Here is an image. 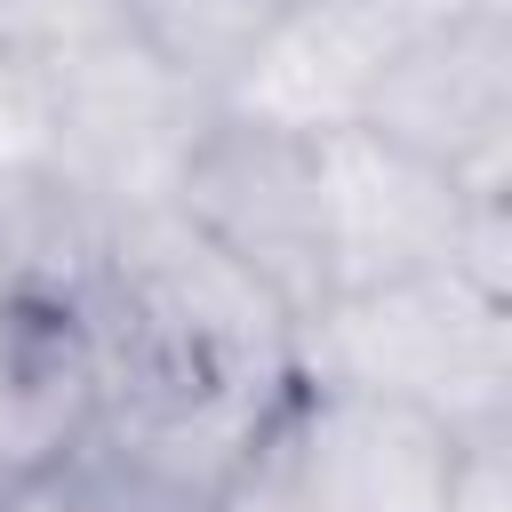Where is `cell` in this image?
<instances>
[{
    "label": "cell",
    "instance_id": "6da1fadb",
    "mask_svg": "<svg viewBox=\"0 0 512 512\" xmlns=\"http://www.w3.org/2000/svg\"><path fill=\"white\" fill-rule=\"evenodd\" d=\"M80 320L96 336L104 400L192 384H296V312L168 200L112 216V248L96 288L80 296Z\"/></svg>",
    "mask_w": 512,
    "mask_h": 512
},
{
    "label": "cell",
    "instance_id": "7a4b0ae2",
    "mask_svg": "<svg viewBox=\"0 0 512 512\" xmlns=\"http://www.w3.org/2000/svg\"><path fill=\"white\" fill-rule=\"evenodd\" d=\"M296 384L384 392L464 440L512 432V304L456 272L336 288L296 320Z\"/></svg>",
    "mask_w": 512,
    "mask_h": 512
},
{
    "label": "cell",
    "instance_id": "3957f363",
    "mask_svg": "<svg viewBox=\"0 0 512 512\" xmlns=\"http://www.w3.org/2000/svg\"><path fill=\"white\" fill-rule=\"evenodd\" d=\"M168 208H184L232 264H248L296 320L328 296V248H320V168L312 136L264 128L248 112H208Z\"/></svg>",
    "mask_w": 512,
    "mask_h": 512
},
{
    "label": "cell",
    "instance_id": "277c9868",
    "mask_svg": "<svg viewBox=\"0 0 512 512\" xmlns=\"http://www.w3.org/2000/svg\"><path fill=\"white\" fill-rule=\"evenodd\" d=\"M360 128L432 160L472 200H512V16H448L392 48Z\"/></svg>",
    "mask_w": 512,
    "mask_h": 512
},
{
    "label": "cell",
    "instance_id": "5b68a950",
    "mask_svg": "<svg viewBox=\"0 0 512 512\" xmlns=\"http://www.w3.org/2000/svg\"><path fill=\"white\" fill-rule=\"evenodd\" d=\"M40 88H48V160L64 176H80L112 216L168 200L176 192V168H184V152L200 136V120L216 112L136 32L72 56Z\"/></svg>",
    "mask_w": 512,
    "mask_h": 512
},
{
    "label": "cell",
    "instance_id": "8992f818",
    "mask_svg": "<svg viewBox=\"0 0 512 512\" xmlns=\"http://www.w3.org/2000/svg\"><path fill=\"white\" fill-rule=\"evenodd\" d=\"M280 456L312 512H440L464 432L384 392L296 384L280 408Z\"/></svg>",
    "mask_w": 512,
    "mask_h": 512
},
{
    "label": "cell",
    "instance_id": "52a82bcc",
    "mask_svg": "<svg viewBox=\"0 0 512 512\" xmlns=\"http://www.w3.org/2000/svg\"><path fill=\"white\" fill-rule=\"evenodd\" d=\"M320 168V248H328V296L336 288H384L416 272H448V248L464 232L472 192L440 176L432 160L352 128L312 136Z\"/></svg>",
    "mask_w": 512,
    "mask_h": 512
},
{
    "label": "cell",
    "instance_id": "ba28073f",
    "mask_svg": "<svg viewBox=\"0 0 512 512\" xmlns=\"http://www.w3.org/2000/svg\"><path fill=\"white\" fill-rule=\"evenodd\" d=\"M104 368L80 304L0 296V488L48 480L64 448L96 424Z\"/></svg>",
    "mask_w": 512,
    "mask_h": 512
},
{
    "label": "cell",
    "instance_id": "9c48e42d",
    "mask_svg": "<svg viewBox=\"0 0 512 512\" xmlns=\"http://www.w3.org/2000/svg\"><path fill=\"white\" fill-rule=\"evenodd\" d=\"M368 80H376V56L344 24H328L312 0H280L264 48L232 80L224 112H248V120L288 128V136H328V128H352L360 120Z\"/></svg>",
    "mask_w": 512,
    "mask_h": 512
},
{
    "label": "cell",
    "instance_id": "30bf717a",
    "mask_svg": "<svg viewBox=\"0 0 512 512\" xmlns=\"http://www.w3.org/2000/svg\"><path fill=\"white\" fill-rule=\"evenodd\" d=\"M112 208L56 160L0 168V296L80 304L104 272Z\"/></svg>",
    "mask_w": 512,
    "mask_h": 512
},
{
    "label": "cell",
    "instance_id": "8fae6325",
    "mask_svg": "<svg viewBox=\"0 0 512 512\" xmlns=\"http://www.w3.org/2000/svg\"><path fill=\"white\" fill-rule=\"evenodd\" d=\"M280 0H128V32L208 104L232 96L248 56L264 48Z\"/></svg>",
    "mask_w": 512,
    "mask_h": 512
},
{
    "label": "cell",
    "instance_id": "7c38bea8",
    "mask_svg": "<svg viewBox=\"0 0 512 512\" xmlns=\"http://www.w3.org/2000/svg\"><path fill=\"white\" fill-rule=\"evenodd\" d=\"M120 32H128V0H0V56L40 80Z\"/></svg>",
    "mask_w": 512,
    "mask_h": 512
},
{
    "label": "cell",
    "instance_id": "4fadbf2b",
    "mask_svg": "<svg viewBox=\"0 0 512 512\" xmlns=\"http://www.w3.org/2000/svg\"><path fill=\"white\" fill-rule=\"evenodd\" d=\"M440 512H512V432H472Z\"/></svg>",
    "mask_w": 512,
    "mask_h": 512
},
{
    "label": "cell",
    "instance_id": "5bb4252c",
    "mask_svg": "<svg viewBox=\"0 0 512 512\" xmlns=\"http://www.w3.org/2000/svg\"><path fill=\"white\" fill-rule=\"evenodd\" d=\"M24 160H48V88L40 72L0 56V168H24Z\"/></svg>",
    "mask_w": 512,
    "mask_h": 512
},
{
    "label": "cell",
    "instance_id": "9a60e30c",
    "mask_svg": "<svg viewBox=\"0 0 512 512\" xmlns=\"http://www.w3.org/2000/svg\"><path fill=\"white\" fill-rule=\"evenodd\" d=\"M208 512H312V504H304V488L288 480V456H280V424H272V440L256 448V464H248V472H240V480H232V488H224Z\"/></svg>",
    "mask_w": 512,
    "mask_h": 512
},
{
    "label": "cell",
    "instance_id": "2e32d148",
    "mask_svg": "<svg viewBox=\"0 0 512 512\" xmlns=\"http://www.w3.org/2000/svg\"><path fill=\"white\" fill-rule=\"evenodd\" d=\"M0 512H64V496L48 480H24V488H0Z\"/></svg>",
    "mask_w": 512,
    "mask_h": 512
}]
</instances>
